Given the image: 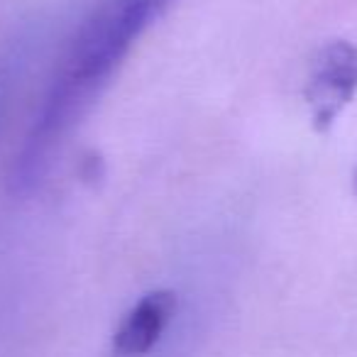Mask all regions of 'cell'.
I'll list each match as a JSON object with an SVG mask.
<instances>
[{
	"instance_id": "obj_1",
	"label": "cell",
	"mask_w": 357,
	"mask_h": 357,
	"mask_svg": "<svg viewBox=\"0 0 357 357\" xmlns=\"http://www.w3.org/2000/svg\"><path fill=\"white\" fill-rule=\"evenodd\" d=\"M174 0H98L69 42L45 93L32 128L15 154L10 189H35L52 167V157L93 100L110 84L137 40L169 10Z\"/></svg>"
},
{
	"instance_id": "obj_2",
	"label": "cell",
	"mask_w": 357,
	"mask_h": 357,
	"mask_svg": "<svg viewBox=\"0 0 357 357\" xmlns=\"http://www.w3.org/2000/svg\"><path fill=\"white\" fill-rule=\"evenodd\" d=\"M357 93V47L335 40L318 50L311 61L306 84V100L311 108L313 128L318 132L331 130L337 115Z\"/></svg>"
},
{
	"instance_id": "obj_3",
	"label": "cell",
	"mask_w": 357,
	"mask_h": 357,
	"mask_svg": "<svg viewBox=\"0 0 357 357\" xmlns=\"http://www.w3.org/2000/svg\"><path fill=\"white\" fill-rule=\"evenodd\" d=\"M178 298L169 289L144 294L120 321L113 335V350L120 357H144L159 345L176 316Z\"/></svg>"
},
{
	"instance_id": "obj_4",
	"label": "cell",
	"mask_w": 357,
	"mask_h": 357,
	"mask_svg": "<svg viewBox=\"0 0 357 357\" xmlns=\"http://www.w3.org/2000/svg\"><path fill=\"white\" fill-rule=\"evenodd\" d=\"M32 47H35L32 35H15L0 47V125L6 120L10 98L15 96V89L20 86L30 64Z\"/></svg>"
},
{
	"instance_id": "obj_5",
	"label": "cell",
	"mask_w": 357,
	"mask_h": 357,
	"mask_svg": "<svg viewBox=\"0 0 357 357\" xmlns=\"http://www.w3.org/2000/svg\"><path fill=\"white\" fill-rule=\"evenodd\" d=\"M355 191H357V174H355Z\"/></svg>"
}]
</instances>
